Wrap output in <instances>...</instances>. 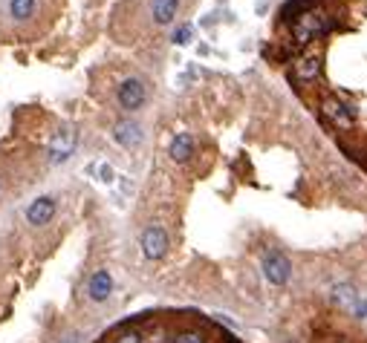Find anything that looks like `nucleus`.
Instances as JSON below:
<instances>
[{"label":"nucleus","mask_w":367,"mask_h":343,"mask_svg":"<svg viewBox=\"0 0 367 343\" xmlns=\"http://www.w3.org/2000/svg\"><path fill=\"white\" fill-rule=\"evenodd\" d=\"M116 98H119L122 110L133 112V110H142V104H145V98H148V90L142 84V78H124L116 90Z\"/></svg>","instance_id":"4"},{"label":"nucleus","mask_w":367,"mask_h":343,"mask_svg":"<svg viewBox=\"0 0 367 343\" xmlns=\"http://www.w3.org/2000/svg\"><path fill=\"white\" fill-rule=\"evenodd\" d=\"M113 343H145V335H142L139 329H127V332H122Z\"/></svg>","instance_id":"17"},{"label":"nucleus","mask_w":367,"mask_h":343,"mask_svg":"<svg viewBox=\"0 0 367 343\" xmlns=\"http://www.w3.org/2000/svg\"><path fill=\"white\" fill-rule=\"evenodd\" d=\"M153 23L159 26H168L173 18H177V12H180V0H153Z\"/></svg>","instance_id":"12"},{"label":"nucleus","mask_w":367,"mask_h":343,"mask_svg":"<svg viewBox=\"0 0 367 343\" xmlns=\"http://www.w3.org/2000/svg\"><path fill=\"white\" fill-rule=\"evenodd\" d=\"M353 315H356V317H367V297H359V303H356V308H353Z\"/></svg>","instance_id":"19"},{"label":"nucleus","mask_w":367,"mask_h":343,"mask_svg":"<svg viewBox=\"0 0 367 343\" xmlns=\"http://www.w3.org/2000/svg\"><path fill=\"white\" fill-rule=\"evenodd\" d=\"M102 182H113V168L102 165Z\"/></svg>","instance_id":"20"},{"label":"nucleus","mask_w":367,"mask_h":343,"mask_svg":"<svg viewBox=\"0 0 367 343\" xmlns=\"http://www.w3.org/2000/svg\"><path fill=\"white\" fill-rule=\"evenodd\" d=\"M290 274H292V263L286 259V254L269 251L263 257V277L272 286H286V283H290Z\"/></svg>","instance_id":"5"},{"label":"nucleus","mask_w":367,"mask_h":343,"mask_svg":"<svg viewBox=\"0 0 367 343\" xmlns=\"http://www.w3.org/2000/svg\"><path fill=\"white\" fill-rule=\"evenodd\" d=\"M315 3H318V0H286L283 9H281V18H283V21H295V18H301L304 12L315 9Z\"/></svg>","instance_id":"13"},{"label":"nucleus","mask_w":367,"mask_h":343,"mask_svg":"<svg viewBox=\"0 0 367 343\" xmlns=\"http://www.w3.org/2000/svg\"><path fill=\"white\" fill-rule=\"evenodd\" d=\"M9 12L15 21H26L35 12V0H9Z\"/></svg>","instance_id":"15"},{"label":"nucleus","mask_w":367,"mask_h":343,"mask_svg":"<svg viewBox=\"0 0 367 343\" xmlns=\"http://www.w3.org/2000/svg\"><path fill=\"white\" fill-rule=\"evenodd\" d=\"M332 26H336V18L324 9H310V12L301 14V18L292 21V32H295L298 43H310L312 38H321Z\"/></svg>","instance_id":"1"},{"label":"nucleus","mask_w":367,"mask_h":343,"mask_svg":"<svg viewBox=\"0 0 367 343\" xmlns=\"http://www.w3.org/2000/svg\"><path fill=\"white\" fill-rule=\"evenodd\" d=\"M194 150H197V141H194V136H191V133H180L177 139L171 141V147H168V153H171L173 161H188L191 156H194Z\"/></svg>","instance_id":"11"},{"label":"nucleus","mask_w":367,"mask_h":343,"mask_svg":"<svg viewBox=\"0 0 367 343\" xmlns=\"http://www.w3.org/2000/svg\"><path fill=\"white\" fill-rule=\"evenodd\" d=\"M55 208H58V205H55L53 196H38V199L26 208V222L35 225V228H41V225H46V222H53Z\"/></svg>","instance_id":"7"},{"label":"nucleus","mask_w":367,"mask_h":343,"mask_svg":"<svg viewBox=\"0 0 367 343\" xmlns=\"http://www.w3.org/2000/svg\"><path fill=\"white\" fill-rule=\"evenodd\" d=\"M168 251V234L162 225H148L142 231V254L148 259H162Z\"/></svg>","instance_id":"6"},{"label":"nucleus","mask_w":367,"mask_h":343,"mask_svg":"<svg viewBox=\"0 0 367 343\" xmlns=\"http://www.w3.org/2000/svg\"><path fill=\"white\" fill-rule=\"evenodd\" d=\"M171 343H205V335L197 332V329H185V332H177Z\"/></svg>","instance_id":"16"},{"label":"nucleus","mask_w":367,"mask_h":343,"mask_svg":"<svg viewBox=\"0 0 367 343\" xmlns=\"http://www.w3.org/2000/svg\"><path fill=\"white\" fill-rule=\"evenodd\" d=\"M171 41H173V43H180V46H185V43L191 41V26H188V23H182L180 29H173Z\"/></svg>","instance_id":"18"},{"label":"nucleus","mask_w":367,"mask_h":343,"mask_svg":"<svg viewBox=\"0 0 367 343\" xmlns=\"http://www.w3.org/2000/svg\"><path fill=\"white\" fill-rule=\"evenodd\" d=\"M318 110H321V116H324L332 127H339V130H350V127L359 121V107L341 101V98H336V95H327Z\"/></svg>","instance_id":"2"},{"label":"nucleus","mask_w":367,"mask_h":343,"mask_svg":"<svg viewBox=\"0 0 367 343\" xmlns=\"http://www.w3.org/2000/svg\"><path fill=\"white\" fill-rule=\"evenodd\" d=\"M113 139H116L122 147H127V150H133V147L142 144V127H139L136 121H131V119H124V121H119V124L113 127Z\"/></svg>","instance_id":"10"},{"label":"nucleus","mask_w":367,"mask_h":343,"mask_svg":"<svg viewBox=\"0 0 367 343\" xmlns=\"http://www.w3.org/2000/svg\"><path fill=\"white\" fill-rule=\"evenodd\" d=\"M75 144H78V130L75 127H61L58 133L50 139V161L53 165H61V161H67L75 150Z\"/></svg>","instance_id":"3"},{"label":"nucleus","mask_w":367,"mask_h":343,"mask_svg":"<svg viewBox=\"0 0 367 343\" xmlns=\"http://www.w3.org/2000/svg\"><path fill=\"white\" fill-rule=\"evenodd\" d=\"M318 72H321V55H318V52H307V55H301L292 63L295 81H315Z\"/></svg>","instance_id":"9"},{"label":"nucleus","mask_w":367,"mask_h":343,"mask_svg":"<svg viewBox=\"0 0 367 343\" xmlns=\"http://www.w3.org/2000/svg\"><path fill=\"white\" fill-rule=\"evenodd\" d=\"M110 294H113V277H110L107 268H99L90 277V283H87V297L93 303H104Z\"/></svg>","instance_id":"8"},{"label":"nucleus","mask_w":367,"mask_h":343,"mask_svg":"<svg viewBox=\"0 0 367 343\" xmlns=\"http://www.w3.org/2000/svg\"><path fill=\"white\" fill-rule=\"evenodd\" d=\"M332 300H336L341 308H347V312H353L356 303H359V291L353 286H336L332 288Z\"/></svg>","instance_id":"14"}]
</instances>
